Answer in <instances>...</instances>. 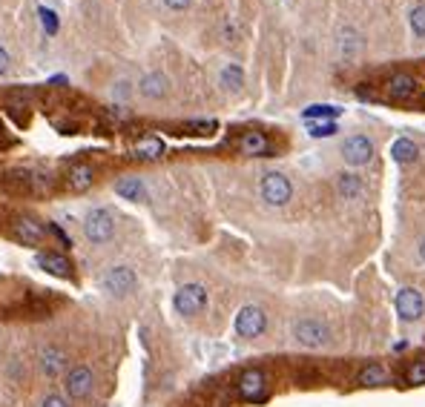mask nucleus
I'll return each instance as SVG.
<instances>
[{"mask_svg":"<svg viewBox=\"0 0 425 407\" xmlns=\"http://www.w3.org/2000/svg\"><path fill=\"white\" fill-rule=\"evenodd\" d=\"M83 233L92 244H107L112 236H115V218L109 209L98 207V209H90L87 221H83Z\"/></svg>","mask_w":425,"mask_h":407,"instance_id":"nucleus-1","label":"nucleus"},{"mask_svg":"<svg viewBox=\"0 0 425 407\" xmlns=\"http://www.w3.org/2000/svg\"><path fill=\"white\" fill-rule=\"evenodd\" d=\"M293 339L299 341L302 347H311V350H319L330 341V327L319 319H302L293 324Z\"/></svg>","mask_w":425,"mask_h":407,"instance_id":"nucleus-2","label":"nucleus"},{"mask_svg":"<svg viewBox=\"0 0 425 407\" xmlns=\"http://www.w3.org/2000/svg\"><path fill=\"white\" fill-rule=\"evenodd\" d=\"M265 330H268V315H265L262 307L247 304V307L239 310V315H236V333H239L241 339H256V336H262Z\"/></svg>","mask_w":425,"mask_h":407,"instance_id":"nucleus-3","label":"nucleus"},{"mask_svg":"<svg viewBox=\"0 0 425 407\" xmlns=\"http://www.w3.org/2000/svg\"><path fill=\"white\" fill-rule=\"evenodd\" d=\"M101 287L109 296H130L138 287V276L133 273L130 267H109L107 273L101 276Z\"/></svg>","mask_w":425,"mask_h":407,"instance_id":"nucleus-4","label":"nucleus"},{"mask_svg":"<svg viewBox=\"0 0 425 407\" xmlns=\"http://www.w3.org/2000/svg\"><path fill=\"white\" fill-rule=\"evenodd\" d=\"M262 198L270 204V207H285L293 195V184L282 175V172H268L262 178V187H259Z\"/></svg>","mask_w":425,"mask_h":407,"instance_id":"nucleus-5","label":"nucleus"},{"mask_svg":"<svg viewBox=\"0 0 425 407\" xmlns=\"http://www.w3.org/2000/svg\"><path fill=\"white\" fill-rule=\"evenodd\" d=\"M173 307L179 315H187V319H193V315H198L204 307H207V290L201 284H184L176 298H173Z\"/></svg>","mask_w":425,"mask_h":407,"instance_id":"nucleus-6","label":"nucleus"},{"mask_svg":"<svg viewBox=\"0 0 425 407\" xmlns=\"http://www.w3.org/2000/svg\"><path fill=\"white\" fill-rule=\"evenodd\" d=\"M397 312H400V319L414 324L422 319V312H425V298L417 287H402L397 293Z\"/></svg>","mask_w":425,"mask_h":407,"instance_id":"nucleus-7","label":"nucleus"},{"mask_svg":"<svg viewBox=\"0 0 425 407\" xmlns=\"http://www.w3.org/2000/svg\"><path fill=\"white\" fill-rule=\"evenodd\" d=\"M342 158L351 166H365L373 161V144L365 138V135H351L342 144Z\"/></svg>","mask_w":425,"mask_h":407,"instance_id":"nucleus-8","label":"nucleus"},{"mask_svg":"<svg viewBox=\"0 0 425 407\" xmlns=\"http://www.w3.org/2000/svg\"><path fill=\"white\" fill-rule=\"evenodd\" d=\"M92 387H95V376H92L90 367L80 365V367H72L66 373V393H69V399H87L92 393Z\"/></svg>","mask_w":425,"mask_h":407,"instance_id":"nucleus-9","label":"nucleus"},{"mask_svg":"<svg viewBox=\"0 0 425 407\" xmlns=\"http://www.w3.org/2000/svg\"><path fill=\"white\" fill-rule=\"evenodd\" d=\"M12 233H15V238H18L20 244H26V247H35V244H40V241L47 238L44 224H37L35 218H18Z\"/></svg>","mask_w":425,"mask_h":407,"instance_id":"nucleus-10","label":"nucleus"},{"mask_svg":"<svg viewBox=\"0 0 425 407\" xmlns=\"http://www.w3.org/2000/svg\"><path fill=\"white\" fill-rule=\"evenodd\" d=\"M239 393L250 401L265 399V373L262 370H244L239 379Z\"/></svg>","mask_w":425,"mask_h":407,"instance_id":"nucleus-11","label":"nucleus"},{"mask_svg":"<svg viewBox=\"0 0 425 407\" xmlns=\"http://www.w3.org/2000/svg\"><path fill=\"white\" fill-rule=\"evenodd\" d=\"M92 181H95V169L90 164H75L66 175V187L72 193H87L92 187Z\"/></svg>","mask_w":425,"mask_h":407,"instance_id":"nucleus-12","label":"nucleus"},{"mask_svg":"<svg viewBox=\"0 0 425 407\" xmlns=\"http://www.w3.org/2000/svg\"><path fill=\"white\" fill-rule=\"evenodd\" d=\"M40 370L47 376H61L66 370V353L58 347H47L40 350Z\"/></svg>","mask_w":425,"mask_h":407,"instance_id":"nucleus-13","label":"nucleus"},{"mask_svg":"<svg viewBox=\"0 0 425 407\" xmlns=\"http://www.w3.org/2000/svg\"><path fill=\"white\" fill-rule=\"evenodd\" d=\"M37 267H44L47 273H52V276H69L72 273V264H69V258H64L61 253H40L37 258Z\"/></svg>","mask_w":425,"mask_h":407,"instance_id":"nucleus-14","label":"nucleus"},{"mask_svg":"<svg viewBox=\"0 0 425 407\" xmlns=\"http://www.w3.org/2000/svg\"><path fill=\"white\" fill-rule=\"evenodd\" d=\"M414 92H417V80H414L411 75H405V72H397V75L388 80V95H391L394 101H408Z\"/></svg>","mask_w":425,"mask_h":407,"instance_id":"nucleus-15","label":"nucleus"},{"mask_svg":"<svg viewBox=\"0 0 425 407\" xmlns=\"http://www.w3.org/2000/svg\"><path fill=\"white\" fill-rule=\"evenodd\" d=\"M138 89H141V95H144V98L158 101V98H164V95H167V78H164L161 72H150V75H144V78H141Z\"/></svg>","mask_w":425,"mask_h":407,"instance_id":"nucleus-16","label":"nucleus"},{"mask_svg":"<svg viewBox=\"0 0 425 407\" xmlns=\"http://www.w3.org/2000/svg\"><path fill=\"white\" fill-rule=\"evenodd\" d=\"M241 155H268L270 152V141L265 138L262 132H244L239 141Z\"/></svg>","mask_w":425,"mask_h":407,"instance_id":"nucleus-17","label":"nucleus"},{"mask_svg":"<svg viewBox=\"0 0 425 407\" xmlns=\"http://www.w3.org/2000/svg\"><path fill=\"white\" fill-rule=\"evenodd\" d=\"M336 190H339V195H342V198L357 201V198L365 193V184H362V178H359V175L342 172V175H339V181H336Z\"/></svg>","mask_w":425,"mask_h":407,"instance_id":"nucleus-18","label":"nucleus"},{"mask_svg":"<svg viewBox=\"0 0 425 407\" xmlns=\"http://www.w3.org/2000/svg\"><path fill=\"white\" fill-rule=\"evenodd\" d=\"M133 155L141 158V161H155L164 155V141L155 138V135H144V138L133 147Z\"/></svg>","mask_w":425,"mask_h":407,"instance_id":"nucleus-19","label":"nucleus"},{"mask_svg":"<svg viewBox=\"0 0 425 407\" xmlns=\"http://www.w3.org/2000/svg\"><path fill=\"white\" fill-rule=\"evenodd\" d=\"M115 193L126 201H144V184L141 178H121L115 184Z\"/></svg>","mask_w":425,"mask_h":407,"instance_id":"nucleus-20","label":"nucleus"},{"mask_svg":"<svg viewBox=\"0 0 425 407\" xmlns=\"http://www.w3.org/2000/svg\"><path fill=\"white\" fill-rule=\"evenodd\" d=\"M391 155H394V161H400V164H414L417 155H419V147H417L411 138H397L394 147H391Z\"/></svg>","mask_w":425,"mask_h":407,"instance_id":"nucleus-21","label":"nucleus"},{"mask_svg":"<svg viewBox=\"0 0 425 407\" xmlns=\"http://www.w3.org/2000/svg\"><path fill=\"white\" fill-rule=\"evenodd\" d=\"M359 49H362V37L354 29H345L342 35H339V55H342L345 61H351Z\"/></svg>","mask_w":425,"mask_h":407,"instance_id":"nucleus-22","label":"nucleus"},{"mask_svg":"<svg viewBox=\"0 0 425 407\" xmlns=\"http://www.w3.org/2000/svg\"><path fill=\"white\" fill-rule=\"evenodd\" d=\"M362 387H379V384H388V370L385 367H379V365H368L359 379H357Z\"/></svg>","mask_w":425,"mask_h":407,"instance_id":"nucleus-23","label":"nucleus"},{"mask_svg":"<svg viewBox=\"0 0 425 407\" xmlns=\"http://www.w3.org/2000/svg\"><path fill=\"white\" fill-rule=\"evenodd\" d=\"M241 83H244V75H241V69H239L236 63H230V66L222 69V86H225V89H230V92H239Z\"/></svg>","mask_w":425,"mask_h":407,"instance_id":"nucleus-24","label":"nucleus"},{"mask_svg":"<svg viewBox=\"0 0 425 407\" xmlns=\"http://www.w3.org/2000/svg\"><path fill=\"white\" fill-rule=\"evenodd\" d=\"M339 112H342L339 107H330V104H316V107H308V109H305V118H308V121H313V118H336Z\"/></svg>","mask_w":425,"mask_h":407,"instance_id":"nucleus-25","label":"nucleus"},{"mask_svg":"<svg viewBox=\"0 0 425 407\" xmlns=\"http://www.w3.org/2000/svg\"><path fill=\"white\" fill-rule=\"evenodd\" d=\"M37 15H40V23H44V29H47L49 35H55V32H58V15H55L52 9L40 6V9H37Z\"/></svg>","mask_w":425,"mask_h":407,"instance_id":"nucleus-26","label":"nucleus"},{"mask_svg":"<svg viewBox=\"0 0 425 407\" xmlns=\"http://www.w3.org/2000/svg\"><path fill=\"white\" fill-rule=\"evenodd\" d=\"M336 132V123L333 121H322V123H311V135L313 138H328V135Z\"/></svg>","mask_w":425,"mask_h":407,"instance_id":"nucleus-27","label":"nucleus"},{"mask_svg":"<svg viewBox=\"0 0 425 407\" xmlns=\"http://www.w3.org/2000/svg\"><path fill=\"white\" fill-rule=\"evenodd\" d=\"M408 384H425V361H414V365H411Z\"/></svg>","mask_w":425,"mask_h":407,"instance_id":"nucleus-28","label":"nucleus"},{"mask_svg":"<svg viewBox=\"0 0 425 407\" xmlns=\"http://www.w3.org/2000/svg\"><path fill=\"white\" fill-rule=\"evenodd\" d=\"M411 26H414V32H417L419 37H425V6H417V9L411 12Z\"/></svg>","mask_w":425,"mask_h":407,"instance_id":"nucleus-29","label":"nucleus"},{"mask_svg":"<svg viewBox=\"0 0 425 407\" xmlns=\"http://www.w3.org/2000/svg\"><path fill=\"white\" fill-rule=\"evenodd\" d=\"M187 129H190L193 135H207V132L216 129V123H212V121H190Z\"/></svg>","mask_w":425,"mask_h":407,"instance_id":"nucleus-30","label":"nucleus"},{"mask_svg":"<svg viewBox=\"0 0 425 407\" xmlns=\"http://www.w3.org/2000/svg\"><path fill=\"white\" fill-rule=\"evenodd\" d=\"M40 407H69L64 396H47L44 401H40Z\"/></svg>","mask_w":425,"mask_h":407,"instance_id":"nucleus-31","label":"nucleus"},{"mask_svg":"<svg viewBox=\"0 0 425 407\" xmlns=\"http://www.w3.org/2000/svg\"><path fill=\"white\" fill-rule=\"evenodd\" d=\"M164 4H167L169 9H176V12H181V9H187V6L193 4V0H164Z\"/></svg>","mask_w":425,"mask_h":407,"instance_id":"nucleus-32","label":"nucleus"},{"mask_svg":"<svg viewBox=\"0 0 425 407\" xmlns=\"http://www.w3.org/2000/svg\"><path fill=\"white\" fill-rule=\"evenodd\" d=\"M49 230H52V233H55V236H58V238H61L64 244H72V241H69V236H66V233H64V230L58 227V224H49Z\"/></svg>","mask_w":425,"mask_h":407,"instance_id":"nucleus-33","label":"nucleus"},{"mask_svg":"<svg viewBox=\"0 0 425 407\" xmlns=\"http://www.w3.org/2000/svg\"><path fill=\"white\" fill-rule=\"evenodd\" d=\"M9 69V55H6V49L4 47H0V75H4Z\"/></svg>","mask_w":425,"mask_h":407,"instance_id":"nucleus-34","label":"nucleus"},{"mask_svg":"<svg viewBox=\"0 0 425 407\" xmlns=\"http://www.w3.org/2000/svg\"><path fill=\"white\" fill-rule=\"evenodd\" d=\"M419 258H422V261H425V238H422V241H419Z\"/></svg>","mask_w":425,"mask_h":407,"instance_id":"nucleus-35","label":"nucleus"},{"mask_svg":"<svg viewBox=\"0 0 425 407\" xmlns=\"http://www.w3.org/2000/svg\"><path fill=\"white\" fill-rule=\"evenodd\" d=\"M0 144H4V126H0Z\"/></svg>","mask_w":425,"mask_h":407,"instance_id":"nucleus-36","label":"nucleus"}]
</instances>
